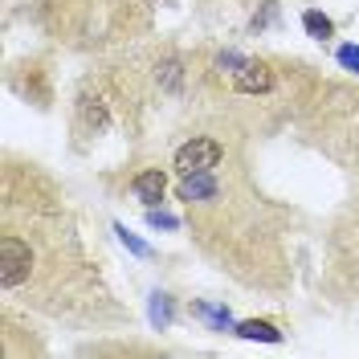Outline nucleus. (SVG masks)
<instances>
[{
  "label": "nucleus",
  "mask_w": 359,
  "mask_h": 359,
  "mask_svg": "<svg viewBox=\"0 0 359 359\" xmlns=\"http://www.w3.org/2000/svg\"><path fill=\"white\" fill-rule=\"evenodd\" d=\"M221 159H224V147H221V143H217V139H204V135H196V139L180 143L172 163H176L180 176H192V172H212Z\"/></svg>",
  "instance_id": "nucleus-1"
},
{
  "label": "nucleus",
  "mask_w": 359,
  "mask_h": 359,
  "mask_svg": "<svg viewBox=\"0 0 359 359\" xmlns=\"http://www.w3.org/2000/svg\"><path fill=\"white\" fill-rule=\"evenodd\" d=\"M33 269V249L29 241H21L17 233H4L0 237V278H4V290H17Z\"/></svg>",
  "instance_id": "nucleus-2"
},
{
  "label": "nucleus",
  "mask_w": 359,
  "mask_h": 359,
  "mask_svg": "<svg viewBox=\"0 0 359 359\" xmlns=\"http://www.w3.org/2000/svg\"><path fill=\"white\" fill-rule=\"evenodd\" d=\"M233 82H237V90H245V94H269L273 90V69L266 62H237Z\"/></svg>",
  "instance_id": "nucleus-3"
},
{
  "label": "nucleus",
  "mask_w": 359,
  "mask_h": 359,
  "mask_svg": "<svg viewBox=\"0 0 359 359\" xmlns=\"http://www.w3.org/2000/svg\"><path fill=\"white\" fill-rule=\"evenodd\" d=\"M163 192H168V176H163L159 168H147V172L135 176V196L147 204V208H156V204L163 201Z\"/></svg>",
  "instance_id": "nucleus-4"
},
{
  "label": "nucleus",
  "mask_w": 359,
  "mask_h": 359,
  "mask_svg": "<svg viewBox=\"0 0 359 359\" xmlns=\"http://www.w3.org/2000/svg\"><path fill=\"white\" fill-rule=\"evenodd\" d=\"M237 335H241V339H269V343H278L282 331H278L273 323H241V327H237Z\"/></svg>",
  "instance_id": "nucleus-5"
},
{
  "label": "nucleus",
  "mask_w": 359,
  "mask_h": 359,
  "mask_svg": "<svg viewBox=\"0 0 359 359\" xmlns=\"http://www.w3.org/2000/svg\"><path fill=\"white\" fill-rule=\"evenodd\" d=\"M302 25H306V33H311V37H318V41H323V37H331V33H335V25L327 21V17H323V13H302Z\"/></svg>",
  "instance_id": "nucleus-6"
},
{
  "label": "nucleus",
  "mask_w": 359,
  "mask_h": 359,
  "mask_svg": "<svg viewBox=\"0 0 359 359\" xmlns=\"http://www.w3.org/2000/svg\"><path fill=\"white\" fill-rule=\"evenodd\" d=\"M339 57H343V66H355L359 69V49H355V45H343V49H339Z\"/></svg>",
  "instance_id": "nucleus-7"
}]
</instances>
